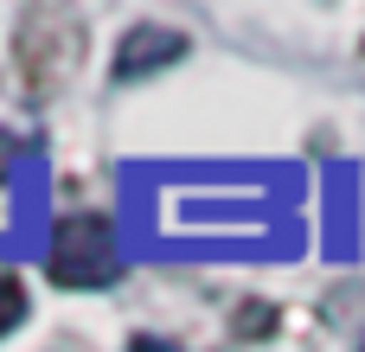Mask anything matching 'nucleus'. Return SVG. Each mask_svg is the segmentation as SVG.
Returning <instances> with one entry per match:
<instances>
[{
	"label": "nucleus",
	"mask_w": 365,
	"mask_h": 352,
	"mask_svg": "<svg viewBox=\"0 0 365 352\" xmlns=\"http://www.w3.org/2000/svg\"><path fill=\"white\" fill-rule=\"evenodd\" d=\"M45 269H51V282H64V289H103V282H115L122 250H115L109 218H90V212L64 218V224L51 231V257H45Z\"/></svg>",
	"instance_id": "f257e3e1"
},
{
	"label": "nucleus",
	"mask_w": 365,
	"mask_h": 352,
	"mask_svg": "<svg viewBox=\"0 0 365 352\" xmlns=\"http://www.w3.org/2000/svg\"><path fill=\"white\" fill-rule=\"evenodd\" d=\"M19 321H26V282L0 263V333H13Z\"/></svg>",
	"instance_id": "7ed1b4c3"
},
{
	"label": "nucleus",
	"mask_w": 365,
	"mask_h": 352,
	"mask_svg": "<svg viewBox=\"0 0 365 352\" xmlns=\"http://www.w3.org/2000/svg\"><path fill=\"white\" fill-rule=\"evenodd\" d=\"M128 352H180V346H167V340H135Z\"/></svg>",
	"instance_id": "39448f33"
},
{
	"label": "nucleus",
	"mask_w": 365,
	"mask_h": 352,
	"mask_svg": "<svg viewBox=\"0 0 365 352\" xmlns=\"http://www.w3.org/2000/svg\"><path fill=\"white\" fill-rule=\"evenodd\" d=\"M6 173H13V141L0 135V186H6Z\"/></svg>",
	"instance_id": "20e7f679"
},
{
	"label": "nucleus",
	"mask_w": 365,
	"mask_h": 352,
	"mask_svg": "<svg viewBox=\"0 0 365 352\" xmlns=\"http://www.w3.org/2000/svg\"><path fill=\"white\" fill-rule=\"evenodd\" d=\"M173 58H186L180 32H128V45L115 58V77H135V71H154V64H173Z\"/></svg>",
	"instance_id": "f03ea898"
}]
</instances>
